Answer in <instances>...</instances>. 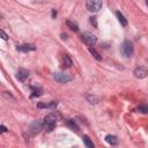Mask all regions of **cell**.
<instances>
[{
    "mask_svg": "<svg viewBox=\"0 0 148 148\" xmlns=\"http://www.w3.org/2000/svg\"><path fill=\"white\" fill-rule=\"evenodd\" d=\"M28 76H29V71H27V69H24V68H20V69L17 71L16 79H17L18 81L24 82V81L28 79Z\"/></svg>",
    "mask_w": 148,
    "mask_h": 148,
    "instance_id": "ba28073f",
    "label": "cell"
},
{
    "mask_svg": "<svg viewBox=\"0 0 148 148\" xmlns=\"http://www.w3.org/2000/svg\"><path fill=\"white\" fill-rule=\"evenodd\" d=\"M147 5H148V0H147Z\"/></svg>",
    "mask_w": 148,
    "mask_h": 148,
    "instance_id": "d4e9b609",
    "label": "cell"
},
{
    "mask_svg": "<svg viewBox=\"0 0 148 148\" xmlns=\"http://www.w3.org/2000/svg\"><path fill=\"white\" fill-rule=\"evenodd\" d=\"M7 131V128L3 126V125H1V133H3V132H6Z\"/></svg>",
    "mask_w": 148,
    "mask_h": 148,
    "instance_id": "603a6c76",
    "label": "cell"
},
{
    "mask_svg": "<svg viewBox=\"0 0 148 148\" xmlns=\"http://www.w3.org/2000/svg\"><path fill=\"white\" fill-rule=\"evenodd\" d=\"M16 49H17V51H21V52H29V51H35L36 50L35 45H32V44H23V45L17 46Z\"/></svg>",
    "mask_w": 148,
    "mask_h": 148,
    "instance_id": "9c48e42d",
    "label": "cell"
},
{
    "mask_svg": "<svg viewBox=\"0 0 148 148\" xmlns=\"http://www.w3.org/2000/svg\"><path fill=\"white\" fill-rule=\"evenodd\" d=\"M53 77L59 83H67V82L73 80V76L68 73H65V72H57V73H54Z\"/></svg>",
    "mask_w": 148,
    "mask_h": 148,
    "instance_id": "3957f363",
    "label": "cell"
},
{
    "mask_svg": "<svg viewBox=\"0 0 148 148\" xmlns=\"http://www.w3.org/2000/svg\"><path fill=\"white\" fill-rule=\"evenodd\" d=\"M82 140H83L84 145H86L88 148H94V143L90 141V139H89L87 135H83V136H82Z\"/></svg>",
    "mask_w": 148,
    "mask_h": 148,
    "instance_id": "5bb4252c",
    "label": "cell"
},
{
    "mask_svg": "<svg viewBox=\"0 0 148 148\" xmlns=\"http://www.w3.org/2000/svg\"><path fill=\"white\" fill-rule=\"evenodd\" d=\"M31 89H32L31 97H36V96H40V95H42V89H39V88H35V87H31Z\"/></svg>",
    "mask_w": 148,
    "mask_h": 148,
    "instance_id": "9a60e30c",
    "label": "cell"
},
{
    "mask_svg": "<svg viewBox=\"0 0 148 148\" xmlns=\"http://www.w3.org/2000/svg\"><path fill=\"white\" fill-rule=\"evenodd\" d=\"M64 66L65 67H71L72 66V60L67 54H65V57H64Z\"/></svg>",
    "mask_w": 148,
    "mask_h": 148,
    "instance_id": "2e32d148",
    "label": "cell"
},
{
    "mask_svg": "<svg viewBox=\"0 0 148 148\" xmlns=\"http://www.w3.org/2000/svg\"><path fill=\"white\" fill-rule=\"evenodd\" d=\"M138 111L141 113H148V105H140L138 108Z\"/></svg>",
    "mask_w": 148,
    "mask_h": 148,
    "instance_id": "ac0fdd59",
    "label": "cell"
},
{
    "mask_svg": "<svg viewBox=\"0 0 148 148\" xmlns=\"http://www.w3.org/2000/svg\"><path fill=\"white\" fill-rule=\"evenodd\" d=\"M43 127H44V120H36V121H34V123L31 124L29 131L31 132L32 135H35V134L39 133V131H40Z\"/></svg>",
    "mask_w": 148,
    "mask_h": 148,
    "instance_id": "8992f818",
    "label": "cell"
},
{
    "mask_svg": "<svg viewBox=\"0 0 148 148\" xmlns=\"http://www.w3.org/2000/svg\"><path fill=\"white\" fill-rule=\"evenodd\" d=\"M57 104H58L57 101H52L51 103H38L37 104V108H39V109H43V108H45V109H52V108H56Z\"/></svg>",
    "mask_w": 148,
    "mask_h": 148,
    "instance_id": "30bf717a",
    "label": "cell"
},
{
    "mask_svg": "<svg viewBox=\"0 0 148 148\" xmlns=\"http://www.w3.org/2000/svg\"><path fill=\"white\" fill-rule=\"evenodd\" d=\"M0 32H1V36H2V39H7V38H8V37H7V35H6V32H5L3 30H1Z\"/></svg>",
    "mask_w": 148,
    "mask_h": 148,
    "instance_id": "44dd1931",
    "label": "cell"
},
{
    "mask_svg": "<svg viewBox=\"0 0 148 148\" xmlns=\"http://www.w3.org/2000/svg\"><path fill=\"white\" fill-rule=\"evenodd\" d=\"M57 15V12H56V9H52V17H54Z\"/></svg>",
    "mask_w": 148,
    "mask_h": 148,
    "instance_id": "cb8c5ba5",
    "label": "cell"
},
{
    "mask_svg": "<svg viewBox=\"0 0 148 148\" xmlns=\"http://www.w3.org/2000/svg\"><path fill=\"white\" fill-rule=\"evenodd\" d=\"M87 98H88L89 103H91V104H92V103H94V104H96V103H97V101H98L96 96H91V95H88V96H87Z\"/></svg>",
    "mask_w": 148,
    "mask_h": 148,
    "instance_id": "ffe728a7",
    "label": "cell"
},
{
    "mask_svg": "<svg viewBox=\"0 0 148 148\" xmlns=\"http://www.w3.org/2000/svg\"><path fill=\"white\" fill-rule=\"evenodd\" d=\"M102 0H87L86 7L89 12H98L102 8Z\"/></svg>",
    "mask_w": 148,
    "mask_h": 148,
    "instance_id": "277c9868",
    "label": "cell"
},
{
    "mask_svg": "<svg viewBox=\"0 0 148 148\" xmlns=\"http://www.w3.org/2000/svg\"><path fill=\"white\" fill-rule=\"evenodd\" d=\"M82 40H83L88 46H94V45L96 44V42H97V37H96L95 35H92L91 32L86 31V32L82 34Z\"/></svg>",
    "mask_w": 148,
    "mask_h": 148,
    "instance_id": "5b68a950",
    "label": "cell"
},
{
    "mask_svg": "<svg viewBox=\"0 0 148 148\" xmlns=\"http://www.w3.org/2000/svg\"><path fill=\"white\" fill-rule=\"evenodd\" d=\"M90 18H91V20H90V21H91V23H94V24H95V27H97V24H96V20H95L96 17H90Z\"/></svg>",
    "mask_w": 148,
    "mask_h": 148,
    "instance_id": "7402d4cb",
    "label": "cell"
},
{
    "mask_svg": "<svg viewBox=\"0 0 148 148\" xmlns=\"http://www.w3.org/2000/svg\"><path fill=\"white\" fill-rule=\"evenodd\" d=\"M66 125H67L68 127H71L73 131L79 132V127H77V125L75 124V121H74V120H72V119H67V120H66Z\"/></svg>",
    "mask_w": 148,
    "mask_h": 148,
    "instance_id": "4fadbf2b",
    "label": "cell"
},
{
    "mask_svg": "<svg viewBox=\"0 0 148 148\" xmlns=\"http://www.w3.org/2000/svg\"><path fill=\"white\" fill-rule=\"evenodd\" d=\"M60 114L58 112H51L49 113L45 118H44V130L46 132H51L53 131V128L57 125V121L59 120Z\"/></svg>",
    "mask_w": 148,
    "mask_h": 148,
    "instance_id": "6da1fadb",
    "label": "cell"
},
{
    "mask_svg": "<svg viewBox=\"0 0 148 148\" xmlns=\"http://www.w3.org/2000/svg\"><path fill=\"white\" fill-rule=\"evenodd\" d=\"M133 73L135 75V77H138V79H145L148 75V69L146 67H143V66H140V67H136Z\"/></svg>",
    "mask_w": 148,
    "mask_h": 148,
    "instance_id": "52a82bcc",
    "label": "cell"
},
{
    "mask_svg": "<svg viewBox=\"0 0 148 148\" xmlns=\"http://www.w3.org/2000/svg\"><path fill=\"white\" fill-rule=\"evenodd\" d=\"M133 52H134L133 43L130 42V40L123 42V44H121V46H120V53H121L125 58H130V57L133 56Z\"/></svg>",
    "mask_w": 148,
    "mask_h": 148,
    "instance_id": "7a4b0ae2",
    "label": "cell"
},
{
    "mask_svg": "<svg viewBox=\"0 0 148 148\" xmlns=\"http://www.w3.org/2000/svg\"><path fill=\"white\" fill-rule=\"evenodd\" d=\"M89 51H90V53L94 56V58H95V59H97V60H102V57L96 52V50H95V49L90 47V49H89Z\"/></svg>",
    "mask_w": 148,
    "mask_h": 148,
    "instance_id": "e0dca14e",
    "label": "cell"
},
{
    "mask_svg": "<svg viewBox=\"0 0 148 148\" xmlns=\"http://www.w3.org/2000/svg\"><path fill=\"white\" fill-rule=\"evenodd\" d=\"M105 141H106L108 143H110L111 146L118 145V139H117L114 135H106V136H105Z\"/></svg>",
    "mask_w": 148,
    "mask_h": 148,
    "instance_id": "7c38bea8",
    "label": "cell"
},
{
    "mask_svg": "<svg viewBox=\"0 0 148 148\" xmlns=\"http://www.w3.org/2000/svg\"><path fill=\"white\" fill-rule=\"evenodd\" d=\"M67 25H68L72 30H74V31H77V29H79V28H77V25H76L75 23H73L72 21H67Z\"/></svg>",
    "mask_w": 148,
    "mask_h": 148,
    "instance_id": "d6986e66",
    "label": "cell"
},
{
    "mask_svg": "<svg viewBox=\"0 0 148 148\" xmlns=\"http://www.w3.org/2000/svg\"><path fill=\"white\" fill-rule=\"evenodd\" d=\"M116 16H117L118 21L120 22V24H121L123 27H126V25H127V20L125 18V16H124L120 12H116Z\"/></svg>",
    "mask_w": 148,
    "mask_h": 148,
    "instance_id": "8fae6325",
    "label": "cell"
}]
</instances>
